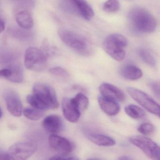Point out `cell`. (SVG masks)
Wrapping results in <instances>:
<instances>
[{"mask_svg":"<svg viewBox=\"0 0 160 160\" xmlns=\"http://www.w3.org/2000/svg\"><path fill=\"white\" fill-rule=\"evenodd\" d=\"M32 91L33 93L27 97V102L32 107L44 111L58 108L56 91L51 86L37 83L33 86Z\"/></svg>","mask_w":160,"mask_h":160,"instance_id":"1","label":"cell"},{"mask_svg":"<svg viewBox=\"0 0 160 160\" xmlns=\"http://www.w3.org/2000/svg\"><path fill=\"white\" fill-rule=\"evenodd\" d=\"M128 18L131 26L138 32L152 33L157 28L155 18L148 10L141 7H135L131 9Z\"/></svg>","mask_w":160,"mask_h":160,"instance_id":"2","label":"cell"},{"mask_svg":"<svg viewBox=\"0 0 160 160\" xmlns=\"http://www.w3.org/2000/svg\"><path fill=\"white\" fill-rule=\"evenodd\" d=\"M58 34L62 41L77 53L85 56L92 54L91 42L83 34L66 28L59 29Z\"/></svg>","mask_w":160,"mask_h":160,"instance_id":"3","label":"cell"},{"mask_svg":"<svg viewBox=\"0 0 160 160\" xmlns=\"http://www.w3.org/2000/svg\"><path fill=\"white\" fill-rule=\"evenodd\" d=\"M128 40L124 35L112 33L104 41L102 47L105 52L117 61H122L126 56L125 48L128 46Z\"/></svg>","mask_w":160,"mask_h":160,"instance_id":"4","label":"cell"},{"mask_svg":"<svg viewBox=\"0 0 160 160\" xmlns=\"http://www.w3.org/2000/svg\"><path fill=\"white\" fill-rule=\"evenodd\" d=\"M48 59V53L42 48L30 47L25 52V67L30 71L39 72L44 70L47 66Z\"/></svg>","mask_w":160,"mask_h":160,"instance_id":"5","label":"cell"},{"mask_svg":"<svg viewBox=\"0 0 160 160\" xmlns=\"http://www.w3.org/2000/svg\"><path fill=\"white\" fill-rule=\"evenodd\" d=\"M129 140L132 144L139 148L148 157L154 160L160 159V147L153 140L140 135L132 136L129 138Z\"/></svg>","mask_w":160,"mask_h":160,"instance_id":"6","label":"cell"},{"mask_svg":"<svg viewBox=\"0 0 160 160\" xmlns=\"http://www.w3.org/2000/svg\"><path fill=\"white\" fill-rule=\"evenodd\" d=\"M127 92L138 103L150 113L160 117V106L150 96L144 92L133 88H128Z\"/></svg>","mask_w":160,"mask_h":160,"instance_id":"7","label":"cell"},{"mask_svg":"<svg viewBox=\"0 0 160 160\" xmlns=\"http://www.w3.org/2000/svg\"><path fill=\"white\" fill-rule=\"evenodd\" d=\"M37 148V145L32 142H18L9 148L8 152L12 160H25L33 155Z\"/></svg>","mask_w":160,"mask_h":160,"instance_id":"8","label":"cell"},{"mask_svg":"<svg viewBox=\"0 0 160 160\" xmlns=\"http://www.w3.org/2000/svg\"><path fill=\"white\" fill-rule=\"evenodd\" d=\"M3 96L9 112L15 117L22 116L23 105L17 92L12 89H7L4 92Z\"/></svg>","mask_w":160,"mask_h":160,"instance_id":"9","label":"cell"},{"mask_svg":"<svg viewBox=\"0 0 160 160\" xmlns=\"http://www.w3.org/2000/svg\"><path fill=\"white\" fill-rule=\"evenodd\" d=\"M50 147L60 155H69L74 149L73 145L65 138L51 134L48 138Z\"/></svg>","mask_w":160,"mask_h":160,"instance_id":"10","label":"cell"},{"mask_svg":"<svg viewBox=\"0 0 160 160\" xmlns=\"http://www.w3.org/2000/svg\"><path fill=\"white\" fill-rule=\"evenodd\" d=\"M73 13L90 21L94 15V11L86 0H69Z\"/></svg>","mask_w":160,"mask_h":160,"instance_id":"11","label":"cell"},{"mask_svg":"<svg viewBox=\"0 0 160 160\" xmlns=\"http://www.w3.org/2000/svg\"><path fill=\"white\" fill-rule=\"evenodd\" d=\"M102 96L117 102H122L125 100V95L123 92L114 85L104 83L99 87Z\"/></svg>","mask_w":160,"mask_h":160,"instance_id":"12","label":"cell"},{"mask_svg":"<svg viewBox=\"0 0 160 160\" xmlns=\"http://www.w3.org/2000/svg\"><path fill=\"white\" fill-rule=\"evenodd\" d=\"M62 108L64 118L71 122L76 123L79 120L80 111L73 102L72 99L63 98L62 102Z\"/></svg>","mask_w":160,"mask_h":160,"instance_id":"13","label":"cell"},{"mask_svg":"<svg viewBox=\"0 0 160 160\" xmlns=\"http://www.w3.org/2000/svg\"><path fill=\"white\" fill-rule=\"evenodd\" d=\"M44 129L51 134H56L60 132L63 127V122L59 116L51 115L45 118L42 122Z\"/></svg>","mask_w":160,"mask_h":160,"instance_id":"14","label":"cell"},{"mask_svg":"<svg viewBox=\"0 0 160 160\" xmlns=\"http://www.w3.org/2000/svg\"><path fill=\"white\" fill-rule=\"evenodd\" d=\"M98 102L101 109L108 116H116L120 110V107L118 102L106 98L102 95L98 98Z\"/></svg>","mask_w":160,"mask_h":160,"instance_id":"15","label":"cell"},{"mask_svg":"<svg viewBox=\"0 0 160 160\" xmlns=\"http://www.w3.org/2000/svg\"><path fill=\"white\" fill-rule=\"evenodd\" d=\"M15 17L17 22L22 28L29 29L33 27V19L28 10L19 11L16 14Z\"/></svg>","mask_w":160,"mask_h":160,"instance_id":"16","label":"cell"},{"mask_svg":"<svg viewBox=\"0 0 160 160\" xmlns=\"http://www.w3.org/2000/svg\"><path fill=\"white\" fill-rule=\"evenodd\" d=\"M87 137L95 145L102 147H110L116 144V141L110 137L97 133H88Z\"/></svg>","mask_w":160,"mask_h":160,"instance_id":"17","label":"cell"},{"mask_svg":"<svg viewBox=\"0 0 160 160\" xmlns=\"http://www.w3.org/2000/svg\"><path fill=\"white\" fill-rule=\"evenodd\" d=\"M121 75L125 79L136 80L141 78L143 75L142 71L134 65H127L121 70Z\"/></svg>","mask_w":160,"mask_h":160,"instance_id":"18","label":"cell"},{"mask_svg":"<svg viewBox=\"0 0 160 160\" xmlns=\"http://www.w3.org/2000/svg\"><path fill=\"white\" fill-rule=\"evenodd\" d=\"M23 113L24 116L27 118L35 121L41 119L43 117L45 111L32 107L23 109Z\"/></svg>","mask_w":160,"mask_h":160,"instance_id":"19","label":"cell"},{"mask_svg":"<svg viewBox=\"0 0 160 160\" xmlns=\"http://www.w3.org/2000/svg\"><path fill=\"white\" fill-rule=\"evenodd\" d=\"M125 112L128 116L135 119L143 118L146 116L144 110L135 105H129L125 108Z\"/></svg>","mask_w":160,"mask_h":160,"instance_id":"20","label":"cell"},{"mask_svg":"<svg viewBox=\"0 0 160 160\" xmlns=\"http://www.w3.org/2000/svg\"><path fill=\"white\" fill-rule=\"evenodd\" d=\"M138 56L146 64L152 67L156 65V61L155 57L152 53L148 49L141 48L138 50Z\"/></svg>","mask_w":160,"mask_h":160,"instance_id":"21","label":"cell"},{"mask_svg":"<svg viewBox=\"0 0 160 160\" xmlns=\"http://www.w3.org/2000/svg\"><path fill=\"white\" fill-rule=\"evenodd\" d=\"M71 99L80 112L86 110L88 107V99L83 93H78Z\"/></svg>","mask_w":160,"mask_h":160,"instance_id":"22","label":"cell"},{"mask_svg":"<svg viewBox=\"0 0 160 160\" xmlns=\"http://www.w3.org/2000/svg\"><path fill=\"white\" fill-rule=\"evenodd\" d=\"M120 8L118 0H107L103 5V10L108 13H114L118 12Z\"/></svg>","mask_w":160,"mask_h":160,"instance_id":"23","label":"cell"},{"mask_svg":"<svg viewBox=\"0 0 160 160\" xmlns=\"http://www.w3.org/2000/svg\"><path fill=\"white\" fill-rule=\"evenodd\" d=\"M12 70L11 76L6 79L14 83H19L23 82L24 75L22 70L20 68H16Z\"/></svg>","mask_w":160,"mask_h":160,"instance_id":"24","label":"cell"},{"mask_svg":"<svg viewBox=\"0 0 160 160\" xmlns=\"http://www.w3.org/2000/svg\"><path fill=\"white\" fill-rule=\"evenodd\" d=\"M138 132L144 135H148L153 133L155 131V127L149 122L142 123L138 129Z\"/></svg>","mask_w":160,"mask_h":160,"instance_id":"25","label":"cell"},{"mask_svg":"<svg viewBox=\"0 0 160 160\" xmlns=\"http://www.w3.org/2000/svg\"><path fill=\"white\" fill-rule=\"evenodd\" d=\"M49 72L52 74L61 78H68L69 73L65 69L60 67H53L49 69Z\"/></svg>","mask_w":160,"mask_h":160,"instance_id":"26","label":"cell"},{"mask_svg":"<svg viewBox=\"0 0 160 160\" xmlns=\"http://www.w3.org/2000/svg\"><path fill=\"white\" fill-rule=\"evenodd\" d=\"M149 86L153 94L158 99H159L160 96V86L159 82L154 81V82H151L150 83Z\"/></svg>","mask_w":160,"mask_h":160,"instance_id":"27","label":"cell"},{"mask_svg":"<svg viewBox=\"0 0 160 160\" xmlns=\"http://www.w3.org/2000/svg\"><path fill=\"white\" fill-rule=\"evenodd\" d=\"M23 30L18 29L14 30V31L16 32H14V35H15L16 37L20 39H27V38L29 37V35H30V32H28L26 31V30Z\"/></svg>","mask_w":160,"mask_h":160,"instance_id":"28","label":"cell"},{"mask_svg":"<svg viewBox=\"0 0 160 160\" xmlns=\"http://www.w3.org/2000/svg\"><path fill=\"white\" fill-rule=\"evenodd\" d=\"M19 5L26 7H32L34 5V0H14Z\"/></svg>","mask_w":160,"mask_h":160,"instance_id":"29","label":"cell"},{"mask_svg":"<svg viewBox=\"0 0 160 160\" xmlns=\"http://www.w3.org/2000/svg\"><path fill=\"white\" fill-rule=\"evenodd\" d=\"M51 160H78V158L68 155H57L50 158Z\"/></svg>","mask_w":160,"mask_h":160,"instance_id":"30","label":"cell"},{"mask_svg":"<svg viewBox=\"0 0 160 160\" xmlns=\"http://www.w3.org/2000/svg\"><path fill=\"white\" fill-rule=\"evenodd\" d=\"M12 73V70L9 69H3L2 70H0V77H4L6 78L11 76Z\"/></svg>","mask_w":160,"mask_h":160,"instance_id":"31","label":"cell"},{"mask_svg":"<svg viewBox=\"0 0 160 160\" xmlns=\"http://www.w3.org/2000/svg\"><path fill=\"white\" fill-rule=\"evenodd\" d=\"M0 160H12L8 152H0Z\"/></svg>","mask_w":160,"mask_h":160,"instance_id":"32","label":"cell"},{"mask_svg":"<svg viewBox=\"0 0 160 160\" xmlns=\"http://www.w3.org/2000/svg\"><path fill=\"white\" fill-rule=\"evenodd\" d=\"M5 28V25L4 21L2 19H0V33L4 30Z\"/></svg>","mask_w":160,"mask_h":160,"instance_id":"33","label":"cell"},{"mask_svg":"<svg viewBox=\"0 0 160 160\" xmlns=\"http://www.w3.org/2000/svg\"><path fill=\"white\" fill-rule=\"evenodd\" d=\"M132 158L127 156H122L118 158V160H132Z\"/></svg>","mask_w":160,"mask_h":160,"instance_id":"34","label":"cell"},{"mask_svg":"<svg viewBox=\"0 0 160 160\" xmlns=\"http://www.w3.org/2000/svg\"><path fill=\"white\" fill-rule=\"evenodd\" d=\"M3 115V112H2V109L0 108V119L2 117Z\"/></svg>","mask_w":160,"mask_h":160,"instance_id":"35","label":"cell"},{"mask_svg":"<svg viewBox=\"0 0 160 160\" xmlns=\"http://www.w3.org/2000/svg\"><path fill=\"white\" fill-rule=\"evenodd\" d=\"M127 1H132V0H127Z\"/></svg>","mask_w":160,"mask_h":160,"instance_id":"36","label":"cell"}]
</instances>
